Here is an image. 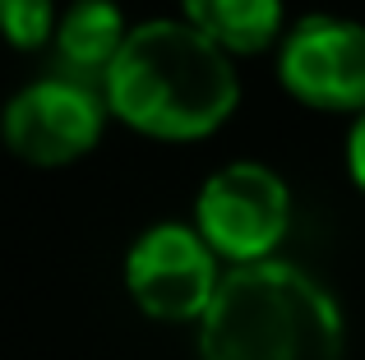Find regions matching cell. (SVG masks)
Masks as SVG:
<instances>
[{
	"label": "cell",
	"instance_id": "1",
	"mask_svg": "<svg viewBox=\"0 0 365 360\" xmlns=\"http://www.w3.org/2000/svg\"><path fill=\"white\" fill-rule=\"evenodd\" d=\"M107 111L153 139H204L241 102L232 51L185 18H148L125 33L102 74Z\"/></svg>",
	"mask_w": 365,
	"mask_h": 360
},
{
	"label": "cell",
	"instance_id": "2",
	"mask_svg": "<svg viewBox=\"0 0 365 360\" xmlns=\"http://www.w3.org/2000/svg\"><path fill=\"white\" fill-rule=\"evenodd\" d=\"M199 360H342L347 324L319 277L287 259L227 268L195 324Z\"/></svg>",
	"mask_w": 365,
	"mask_h": 360
},
{
	"label": "cell",
	"instance_id": "3",
	"mask_svg": "<svg viewBox=\"0 0 365 360\" xmlns=\"http://www.w3.org/2000/svg\"><path fill=\"white\" fill-rule=\"evenodd\" d=\"M292 226V189L268 162H227L199 185L195 231L222 268L277 259V245Z\"/></svg>",
	"mask_w": 365,
	"mask_h": 360
},
{
	"label": "cell",
	"instance_id": "4",
	"mask_svg": "<svg viewBox=\"0 0 365 360\" xmlns=\"http://www.w3.org/2000/svg\"><path fill=\"white\" fill-rule=\"evenodd\" d=\"M222 272L195 222H153L125 250V291L158 324H199Z\"/></svg>",
	"mask_w": 365,
	"mask_h": 360
},
{
	"label": "cell",
	"instance_id": "5",
	"mask_svg": "<svg viewBox=\"0 0 365 360\" xmlns=\"http://www.w3.org/2000/svg\"><path fill=\"white\" fill-rule=\"evenodd\" d=\"M102 125H107V97L70 74L24 83L0 111L5 144L33 166H65L83 157L102 139Z\"/></svg>",
	"mask_w": 365,
	"mask_h": 360
},
{
	"label": "cell",
	"instance_id": "6",
	"mask_svg": "<svg viewBox=\"0 0 365 360\" xmlns=\"http://www.w3.org/2000/svg\"><path fill=\"white\" fill-rule=\"evenodd\" d=\"M277 79L319 111H365V23L305 14L277 42Z\"/></svg>",
	"mask_w": 365,
	"mask_h": 360
},
{
	"label": "cell",
	"instance_id": "7",
	"mask_svg": "<svg viewBox=\"0 0 365 360\" xmlns=\"http://www.w3.org/2000/svg\"><path fill=\"white\" fill-rule=\"evenodd\" d=\"M125 33H130V23H125L116 0H74L56 18L51 42H56V55H61L65 74L88 83V79H102L111 70Z\"/></svg>",
	"mask_w": 365,
	"mask_h": 360
},
{
	"label": "cell",
	"instance_id": "8",
	"mask_svg": "<svg viewBox=\"0 0 365 360\" xmlns=\"http://www.w3.org/2000/svg\"><path fill=\"white\" fill-rule=\"evenodd\" d=\"M180 9H185L190 28L213 37L232 55L277 46L282 42V23H287L282 0H180Z\"/></svg>",
	"mask_w": 365,
	"mask_h": 360
},
{
	"label": "cell",
	"instance_id": "9",
	"mask_svg": "<svg viewBox=\"0 0 365 360\" xmlns=\"http://www.w3.org/2000/svg\"><path fill=\"white\" fill-rule=\"evenodd\" d=\"M56 0H0V33L14 46L33 51V46L56 37Z\"/></svg>",
	"mask_w": 365,
	"mask_h": 360
},
{
	"label": "cell",
	"instance_id": "10",
	"mask_svg": "<svg viewBox=\"0 0 365 360\" xmlns=\"http://www.w3.org/2000/svg\"><path fill=\"white\" fill-rule=\"evenodd\" d=\"M347 176L356 180V189L365 194V111H356L347 129Z\"/></svg>",
	"mask_w": 365,
	"mask_h": 360
}]
</instances>
